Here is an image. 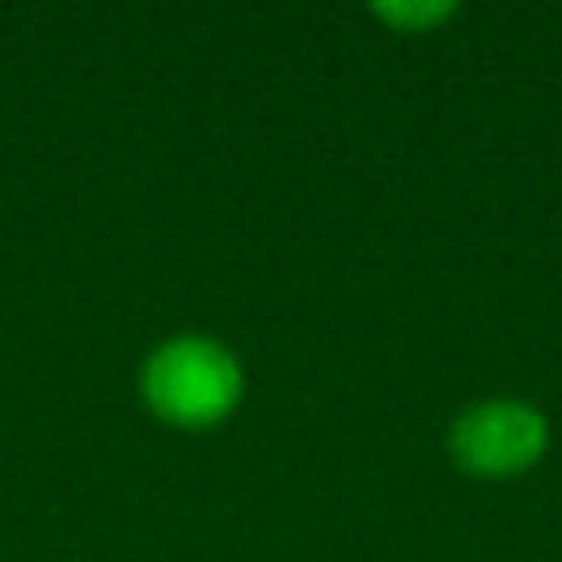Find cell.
<instances>
[{"mask_svg": "<svg viewBox=\"0 0 562 562\" xmlns=\"http://www.w3.org/2000/svg\"><path fill=\"white\" fill-rule=\"evenodd\" d=\"M246 391V373L237 356L206 334H176L162 338L140 364V395L145 404L184 430H206L224 422Z\"/></svg>", "mask_w": 562, "mask_h": 562, "instance_id": "cell-1", "label": "cell"}, {"mask_svg": "<svg viewBox=\"0 0 562 562\" xmlns=\"http://www.w3.org/2000/svg\"><path fill=\"white\" fill-rule=\"evenodd\" d=\"M549 417L540 404L518 395H492L461 408L448 426V457L474 479H514L544 461Z\"/></svg>", "mask_w": 562, "mask_h": 562, "instance_id": "cell-2", "label": "cell"}, {"mask_svg": "<svg viewBox=\"0 0 562 562\" xmlns=\"http://www.w3.org/2000/svg\"><path fill=\"white\" fill-rule=\"evenodd\" d=\"M457 0H373L369 13L382 18L395 31H430L443 26L448 18H457Z\"/></svg>", "mask_w": 562, "mask_h": 562, "instance_id": "cell-3", "label": "cell"}]
</instances>
